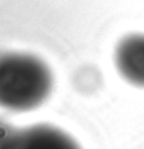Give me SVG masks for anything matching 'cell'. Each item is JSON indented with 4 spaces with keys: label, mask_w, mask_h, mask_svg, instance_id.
<instances>
[{
    "label": "cell",
    "mask_w": 144,
    "mask_h": 149,
    "mask_svg": "<svg viewBox=\"0 0 144 149\" xmlns=\"http://www.w3.org/2000/svg\"><path fill=\"white\" fill-rule=\"evenodd\" d=\"M55 78L45 60L32 53L0 50V107L30 111L49 99Z\"/></svg>",
    "instance_id": "1"
},
{
    "label": "cell",
    "mask_w": 144,
    "mask_h": 149,
    "mask_svg": "<svg viewBox=\"0 0 144 149\" xmlns=\"http://www.w3.org/2000/svg\"><path fill=\"white\" fill-rule=\"evenodd\" d=\"M4 149H81V146L62 128L42 123L15 128Z\"/></svg>",
    "instance_id": "2"
},
{
    "label": "cell",
    "mask_w": 144,
    "mask_h": 149,
    "mask_svg": "<svg viewBox=\"0 0 144 149\" xmlns=\"http://www.w3.org/2000/svg\"><path fill=\"white\" fill-rule=\"evenodd\" d=\"M113 63L126 82L144 88V33H129L120 39L115 46Z\"/></svg>",
    "instance_id": "3"
},
{
    "label": "cell",
    "mask_w": 144,
    "mask_h": 149,
    "mask_svg": "<svg viewBox=\"0 0 144 149\" xmlns=\"http://www.w3.org/2000/svg\"><path fill=\"white\" fill-rule=\"evenodd\" d=\"M14 130L15 128H14L13 125H10L7 121L0 118V149H4L7 141H8V138L14 132Z\"/></svg>",
    "instance_id": "4"
}]
</instances>
